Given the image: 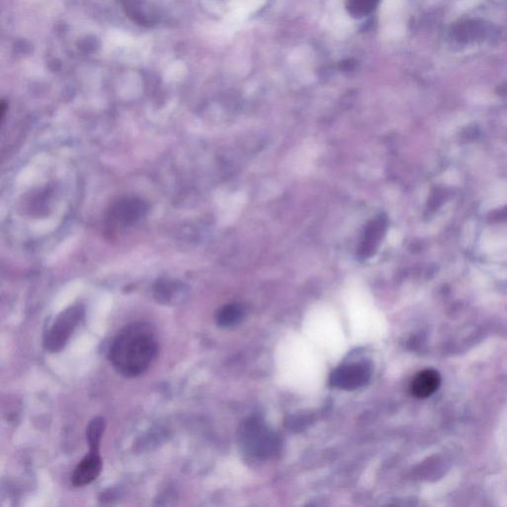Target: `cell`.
Masks as SVG:
<instances>
[{"instance_id":"cell-1","label":"cell","mask_w":507,"mask_h":507,"mask_svg":"<svg viewBox=\"0 0 507 507\" xmlns=\"http://www.w3.org/2000/svg\"><path fill=\"white\" fill-rule=\"evenodd\" d=\"M158 351V341L151 326L133 323L115 337L109 350V360L118 374L131 379L146 372Z\"/></svg>"},{"instance_id":"cell-2","label":"cell","mask_w":507,"mask_h":507,"mask_svg":"<svg viewBox=\"0 0 507 507\" xmlns=\"http://www.w3.org/2000/svg\"><path fill=\"white\" fill-rule=\"evenodd\" d=\"M84 309L81 304L72 305L55 319L44 338L47 351L56 353L65 348L72 332L84 318Z\"/></svg>"},{"instance_id":"cell-3","label":"cell","mask_w":507,"mask_h":507,"mask_svg":"<svg viewBox=\"0 0 507 507\" xmlns=\"http://www.w3.org/2000/svg\"><path fill=\"white\" fill-rule=\"evenodd\" d=\"M240 437L244 449L255 457L271 456L279 445L276 436L258 420H251L244 425Z\"/></svg>"},{"instance_id":"cell-4","label":"cell","mask_w":507,"mask_h":507,"mask_svg":"<svg viewBox=\"0 0 507 507\" xmlns=\"http://www.w3.org/2000/svg\"><path fill=\"white\" fill-rule=\"evenodd\" d=\"M148 205L138 197L127 196L112 204L108 211L107 219L117 227L133 226L145 217Z\"/></svg>"},{"instance_id":"cell-5","label":"cell","mask_w":507,"mask_h":507,"mask_svg":"<svg viewBox=\"0 0 507 507\" xmlns=\"http://www.w3.org/2000/svg\"><path fill=\"white\" fill-rule=\"evenodd\" d=\"M372 372V367L368 363L346 364L331 374L330 386L345 391H355L370 382Z\"/></svg>"},{"instance_id":"cell-6","label":"cell","mask_w":507,"mask_h":507,"mask_svg":"<svg viewBox=\"0 0 507 507\" xmlns=\"http://www.w3.org/2000/svg\"><path fill=\"white\" fill-rule=\"evenodd\" d=\"M102 459L100 452L89 451L88 455L77 465L72 476L75 487L81 488L95 482L102 471Z\"/></svg>"},{"instance_id":"cell-7","label":"cell","mask_w":507,"mask_h":507,"mask_svg":"<svg viewBox=\"0 0 507 507\" xmlns=\"http://www.w3.org/2000/svg\"><path fill=\"white\" fill-rule=\"evenodd\" d=\"M441 377L434 370H424L413 377L412 393L416 398H427L437 391L440 386Z\"/></svg>"},{"instance_id":"cell-8","label":"cell","mask_w":507,"mask_h":507,"mask_svg":"<svg viewBox=\"0 0 507 507\" xmlns=\"http://www.w3.org/2000/svg\"><path fill=\"white\" fill-rule=\"evenodd\" d=\"M185 295V286L180 281L164 279L155 286V297L164 304H175L178 300H182Z\"/></svg>"},{"instance_id":"cell-9","label":"cell","mask_w":507,"mask_h":507,"mask_svg":"<svg viewBox=\"0 0 507 507\" xmlns=\"http://www.w3.org/2000/svg\"><path fill=\"white\" fill-rule=\"evenodd\" d=\"M384 220L380 219V217L375 219L374 221L368 225L367 232H366L365 239H364L360 249V255L361 257H370V255L374 254L375 248H377V244H379L380 240L382 231H384Z\"/></svg>"},{"instance_id":"cell-10","label":"cell","mask_w":507,"mask_h":507,"mask_svg":"<svg viewBox=\"0 0 507 507\" xmlns=\"http://www.w3.org/2000/svg\"><path fill=\"white\" fill-rule=\"evenodd\" d=\"M244 317V309L238 304H227L218 311L216 322L220 327L229 328L241 322Z\"/></svg>"},{"instance_id":"cell-11","label":"cell","mask_w":507,"mask_h":507,"mask_svg":"<svg viewBox=\"0 0 507 507\" xmlns=\"http://www.w3.org/2000/svg\"><path fill=\"white\" fill-rule=\"evenodd\" d=\"M104 430L105 421L102 417H95L89 422L88 428H86V441H88L89 451L100 452Z\"/></svg>"},{"instance_id":"cell-12","label":"cell","mask_w":507,"mask_h":507,"mask_svg":"<svg viewBox=\"0 0 507 507\" xmlns=\"http://www.w3.org/2000/svg\"><path fill=\"white\" fill-rule=\"evenodd\" d=\"M380 0H346V8L356 18L368 16L377 8Z\"/></svg>"}]
</instances>
